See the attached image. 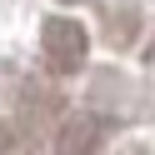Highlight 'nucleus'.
<instances>
[{
    "mask_svg": "<svg viewBox=\"0 0 155 155\" xmlns=\"http://www.w3.org/2000/svg\"><path fill=\"white\" fill-rule=\"evenodd\" d=\"M45 50H50V65H55V70H75V65H80V55H85V35H80V25H70V20H50V25H45Z\"/></svg>",
    "mask_w": 155,
    "mask_h": 155,
    "instance_id": "nucleus-1",
    "label": "nucleus"
}]
</instances>
